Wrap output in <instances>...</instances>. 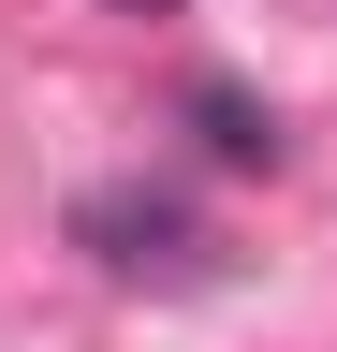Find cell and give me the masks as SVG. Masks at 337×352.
I'll return each instance as SVG.
<instances>
[{
  "mask_svg": "<svg viewBox=\"0 0 337 352\" xmlns=\"http://www.w3.org/2000/svg\"><path fill=\"white\" fill-rule=\"evenodd\" d=\"M73 235H89V250L117 264V279H191V264H205L191 206H176V191H147V176H117V191H89V206H73Z\"/></svg>",
  "mask_w": 337,
  "mask_h": 352,
  "instance_id": "obj_1",
  "label": "cell"
},
{
  "mask_svg": "<svg viewBox=\"0 0 337 352\" xmlns=\"http://www.w3.org/2000/svg\"><path fill=\"white\" fill-rule=\"evenodd\" d=\"M191 132H205V147H220V162H279V118L249 103L235 74H191Z\"/></svg>",
  "mask_w": 337,
  "mask_h": 352,
  "instance_id": "obj_2",
  "label": "cell"
},
{
  "mask_svg": "<svg viewBox=\"0 0 337 352\" xmlns=\"http://www.w3.org/2000/svg\"><path fill=\"white\" fill-rule=\"evenodd\" d=\"M103 15H176V0H103Z\"/></svg>",
  "mask_w": 337,
  "mask_h": 352,
  "instance_id": "obj_3",
  "label": "cell"
}]
</instances>
